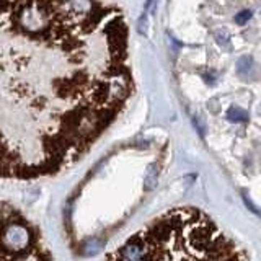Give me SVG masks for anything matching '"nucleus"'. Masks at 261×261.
<instances>
[{
  "label": "nucleus",
  "mask_w": 261,
  "mask_h": 261,
  "mask_svg": "<svg viewBox=\"0 0 261 261\" xmlns=\"http://www.w3.org/2000/svg\"><path fill=\"white\" fill-rule=\"evenodd\" d=\"M0 242H2L3 248L13 255H21L33 248H36L31 230L21 221L8 222L7 225L2 228Z\"/></svg>",
  "instance_id": "nucleus-1"
},
{
  "label": "nucleus",
  "mask_w": 261,
  "mask_h": 261,
  "mask_svg": "<svg viewBox=\"0 0 261 261\" xmlns=\"http://www.w3.org/2000/svg\"><path fill=\"white\" fill-rule=\"evenodd\" d=\"M20 23L28 31H36L44 26L46 13L41 10L39 7L28 5L26 8H23V12L20 13Z\"/></svg>",
  "instance_id": "nucleus-2"
},
{
  "label": "nucleus",
  "mask_w": 261,
  "mask_h": 261,
  "mask_svg": "<svg viewBox=\"0 0 261 261\" xmlns=\"http://www.w3.org/2000/svg\"><path fill=\"white\" fill-rule=\"evenodd\" d=\"M227 119L230 123H246L248 121V113L239 106H230L227 110Z\"/></svg>",
  "instance_id": "nucleus-3"
},
{
  "label": "nucleus",
  "mask_w": 261,
  "mask_h": 261,
  "mask_svg": "<svg viewBox=\"0 0 261 261\" xmlns=\"http://www.w3.org/2000/svg\"><path fill=\"white\" fill-rule=\"evenodd\" d=\"M253 67V57L251 56H242V57L237 60V72L239 75H248V72Z\"/></svg>",
  "instance_id": "nucleus-4"
},
{
  "label": "nucleus",
  "mask_w": 261,
  "mask_h": 261,
  "mask_svg": "<svg viewBox=\"0 0 261 261\" xmlns=\"http://www.w3.org/2000/svg\"><path fill=\"white\" fill-rule=\"evenodd\" d=\"M251 15H253V12H251V10H243V12H240L239 15L235 17V23H239V25H245V23L251 18Z\"/></svg>",
  "instance_id": "nucleus-5"
},
{
  "label": "nucleus",
  "mask_w": 261,
  "mask_h": 261,
  "mask_svg": "<svg viewBox=\"0 0 261 261\" xmlns=\"http://www.w3.org/2000/svg\"><path fill=\"white\" fill-rule=\"evenodd\" d=\"M146 21H147V13H144V15L139 18V23H137V31L141 33V35L146 36L147 31H146Z\"/></svg>",
  "instance_id": "nucleus-6"
},
{
  "label": "nucleus",
  "mask_w": 261,
  "mask_h": 261,
  "mask_svg": "<svg viewBox=\"0 0 261 261\" xmlns=\"http://www.w3.org/2000/svg\"><path fill=\"white\" fill-rule=\"evenodd\" d=\"M152 5V0H147V2H146V10H149V7H150Z\"/></svg>",
  "instance_id": "nucleus-7"
}]
</instances>
